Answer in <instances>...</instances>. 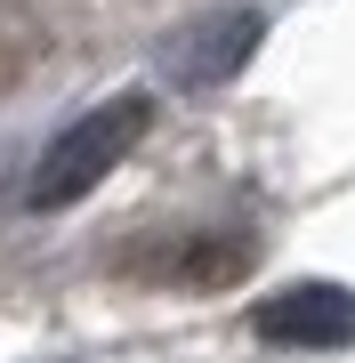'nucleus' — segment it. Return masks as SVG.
<instances>
[{
  "label": "nucleus",
  "mask_w": 355,
  "mask_h": 363,
  "mask_svg": "<svg viewBox=\"0 0 355 363\" xmlns=\"http://www.w3.org/2000/svg\"><path fill=\"white\" fill-rule=\"evenodd\" d=\"M145 130H154V97H145V89H121V97H106V105H89V113L40 154V169H33V210H73L81 194H97V186L137 154Z\"/></svg>",
  "instance_id": "obj_1"
},
{
  "label": "nucleus",
  "mask_w": 355,
  "mask_h": 363,
  "mask_svg": "<svg viewBox=\"0 0 355 363\" xmlns=\"http://www.w3.org/2000/svg\"><path fill=\"white\" fill-rule=\"evenodd\" d=\"M259 9H235V16H202L194 33L170 49V65L194 81V89H218V81H235L242 65H250V49H259Z\"/></svg>",
  "instance_id": "obj_3"
},
{
  "label": "nucleus",
  "mask_w": 355,
  "mask_h": 363,
  "mask_svg": "<svg viewBox=\"0 0 355 363\" xmlns=\"http://www.w3.org/2000/svg\"><path fill=\"white\" fill-rule=\"evenodd\" d=\"M250 331L266 347H299V355H331V347H355V291L347 283H291V291H266Z\"/></svg>",
  "instance_id": "obj_2"
},
{
  "label": "nucleus",
  "mask_w": 355,
  "mask_h": 363,
  "mask_svg": "<svg viewBox=\"0 0 355 363\" xmlns=\"http://www.w3.org/2000/svg\"><path fill=\"white\" fill-rule=\"evenodd\" d=\"M242 267H250V242H194V250H178V259H170L178 283H235Z\"/></svg>",
  "instance_id": "obj_4"
}]
</instances>
